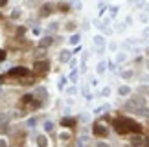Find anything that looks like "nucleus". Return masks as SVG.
<instances>
[{"mask_svg": "<svg viewBox=\"0 0 149 147\" xmlns=\"http://www.w3.org/2000/svg\"><path fill=\"white\" fill-rule=\"evenodd\" d=\"M33 98L35 99H39V101H46V98H48V92H46V88L44 87H39V88H35V92H33Z\"/></svg>", "mask_w": 149, "mask_h": 147, "instance_id": "0eeeda50", "label": "nucleus"}, {"mask_svg": "<svg viewBox=\"0 0 149 147\" xmlns=\"http://www.w3.org/2000/svg\"><path fill=\"white\" fill-rule=\"evenodd\" d=\"M64 85H66V79H64V77H61V79H59V88H63Z\"/></svg>", "mask_w": 149, "mask_h": 147, "instance_id": "5701e85b", "label": "nucleus"}, {"mask_svg": "<svg viewBox=\"0 0 149 147\" xmlns=\"http://www.w3.org/2000/svg\"><path fill=\"white\" fill-rule=\"evenodd\" d=\"M147 66H149V63H147Z\"/></svg>", "mask_w": 149, "mask_h": 147, "instance_id": "4c0bfd02", "label": "nucleus"}, {"mask_svg": "<svg viewBox=\"0 0 149 147\" xmlns=\"http://www.w3.org/2000/svg\"><path fill=\"white\" fill-rule=\"evenodd\" d=\"M6 79H8V74H2V75H0V85H2Z\"/></svg>", "mask_w": 149, "mask_h": 147, "instance_id": "cd10ccee", "label": "nucleus"}, {"mask_svg": "<svg viewBox=\"0 0 149 147\" xmlns=\"http://www.w3.org/2000/svg\"><path fill=\"white\" fill-rule=\"evenodd\" d=\"M123 120H125V123H127L129 133H136V134H140V133H142V125L138 123V121H135V120H129V118H123Z\"/></svg>", "mask_w": 149, "mask_h": 147, "instance_id": "39448f33", "label": "nucleus"}, {"mask_svg": "<svg viewBox=\"0 0 149 147\" xmlns=\"http://www.w3.org/2000/svg\"><path fill=\"white\" fill-rule=\"evenodd\" d=\"M24 33H26V28H24V26H21V28H17V35H18V37H22Z\"/></svg>", "mask_w": 149, "mask_h": 147, "instance_id": "a211bd4d", "label": "nucleus"}, {"mask_svg": "<svg viewBox=\"0 0 149 147\" xmlns=\"http://www.w3.org/2000/svg\"><path fill=\"white\" fill-rule=\"evenodd\" d=\"M44 129H46V131H52V129H53V123H52V121H46V123H44Z\"/></svg>", "mask_w": 149, "mask_h": 147, "instance_id": "aec40b11", "label": "nucleus"}, {"mask_svg": "<svg viewBox=\"0 0 149 147\" xmlns=\"http://www.w3.org/2000/svg\"><path fill=\"white\" fill-rule=\"evenodd\" d=\"M66 92H68V94H76V88H74V87H70V88L66 90Z\"/></svg>", "mask_w": 149, "mask_h": 147, "instance_id": "7c9ffc66", "label": "nucleus"}, {"mask_svg": "<svg viewBox=\"0 0 149 147\" xmlns=\"http://www.w3.org/2000/svg\"><path fill=\"white\" fill-rule=\"evenodd\" d=\"M122 77H123V79H131V77H133V70H125V72L122 74Z\"/></svg>", "mask_w": 149, "mask_h": 147, "instance_id": "dca6fc26", "label": "nucleus"}, {"mask_svg": "<svg viewBox=\"0 0 149 147\" xmlns=\"http://www.w3.org/2000/svg\"><path fill=\"white\" fill-rule=\"evenodd\" d=\"M94 42H96L98 46H103V44H105V39L99 37V35H96V37H94Z\"/></svg>", "mask_w": 149, "mask_h": 147, "instance_id": "4468645a", "label": "nucleus"}, {"mask_svg": "<svg viewBox=\"0 0 149 147\" xmlns=\"http://www.w3.org/2000/svg\"><path fill=\"white\" fill-rule=\"evenodd\" d=\"M31 31H33V35H39V33H41V29H39V28H33Z\"/></svg>", "mask_w": 149, "mask_h": 147, "instance_id": "c756f323", "label": "nucleus"}, {"mask_svg": "<svg viewBox=\"0 0 149 147\" xmlns=\"http://www.w3.org/2000/svg\"><path fill=\"white\" fill-rule=\"evenodd\" d=\"M0 18H2V13H0Z\"/></svg>", "mask_w": 149, "mask_h": 147, "instance_id": "e433bc0d", "label": "nucleus"}, {"mask_svg": "<svg viewBox=\"0 0 149 147\" xmlns=\"http://www.w3.org/2000/svg\"><path fill=\"white\" fill-rule=\"evenodd\" d=\"M57 26H59L57 22H52V24H50V28H48V29H52V31H53V29H57Z\"/></svg>", "mask_w": 149, "mask_h": 147, "instance_id": "393cba45", "label": "nucleus"}, {"mask_svg": "<svg viewBox=\"0 0 149 147\" xmlns=\"http://www.w3.org/2000/svg\"><path fill=\"white\" fill-rule=\"evenodd\" d=\"M52 13H53V6H52L50 2L42 4V6H41V9H39V17H41V18L48 17V15H52Z\"/></svg>", "mask_w": 149, "mask_h": 147, "instance_id": "423d86ee", "label": "nucleus"}, {"mask_svg": "<svg viewBox=\"0 0 149 147\" xmlns=\"http://www.w3.org/2000/svg\"><path fill=\"white\" fill-rule=\"evenodd\" d=\"M92 133H94V136H99V138H105V136H109L107 127H103V125L98 123V121L92 125Z\"/></svg>", "mask_w": 149, "mask_h": 147, "instance_id": "20e7f679", "label": "nucleus"}, {"mask_svg": "<svg viewBox=\"0 0 149 147\" xmlns=\"http://www.w3.org/2000/svg\"><path fill=\"white\" fill-rule=\"evenodd\" d=\"M37 145H41V147L48 145V140H46V136H39V138H37Z\"/></svg>", "mask_w": 149, "mask_h": 147, "instance_id": "ddd939ff", "label": "nucleus"}, {"mask_svg": "<svg viewBox=\"0 0 149 147\" xmlns=\"http://www.w3.org/2000/svg\"><path fill=\"white\" fill-rule=\"evenodd\" d=\"M118 94H120V96H129V94H131V88H129V87H120V88H118Z\"/></svg>", "mask_w": 149, "mask_h": 147, "instance_id": "f8f14e48", "label": "nucleus"}, {"mask_svg": "<svg viewBox=\"0 0 149 147\" xmlns=\"http://www.w3.org/2000/svg\"><path fill=\"white\" fill-rule=\"evenodd\" d=\"M29 70L24 68V66H15L8 72V77H24V75H28Z\"/></svg>", "mask_w": 149, "mask_h": 147, "instance_id": "7ed1b4c3", "label": "nucleus"}, {"mask_svg": "<svg viewBox=\"0 0 149 147\" xmlns=\"http://www.w3.org/2000/svg\"><path fill=\"white\" fill-rule=\"evenodd\" d=\"M112 125H114V131H116L120 136H125L129 134V129H127V123H125V120L123 118H116L112 121Z\"/></svg>", "mask_w": 149, "mask_h": 147, "instance_id": "f03ea898", "label": "nucleus"}, {"mask_svg": "<svg viewBox=\"0 0 149 147\" xmlns=\"http://www.w3.org/2000/svg\"><path fill=\"white\" fill-rule=\"evenodd\" d=\"M31 101H33V94H26V96H22V98H21V103H22V105L31 103Z\"/></svg>", "mask_w": 149, "mask_h": 147, "instance_id": "9b49d317", "label": "nucleus"}, {"mask_svg": "<svg viewBox=\"0 0 149 147\" xmlns=\"http://www.w3.org/2000/svg\"><path fill=\"white\" fill-rule=\"evenodd\" d=\"M50 70V61L42 59V61H35L33 63V74L35 75H44Z\"/></svg>", "mask_w": 149, "mask_h": 147, "instance_id": "f257e3e1", "label": "nucleus"}, {"mask_svg": "<svg viewBox=\"0 0 149 147\" xmlns=\"http://www.w3.org/2000/svg\"><path fill=\"white\" fill-rule=\"evenodd\" d=\"M68 138H70V136H68V133H63V134H61V140H64V142H66Z\"/></svg>", "mask_w": 149, "mask_h": 147, "instance_id": "c85d7f7f", "label": "nucleus"}, {"mask_svg": "<svg viewBox=\"0 0 149 147\" xmlns=\"http://www.w3.org/2000/svg\"><path fill=\"white\" fill-rule=\"evenodd\" d=\"M59 11H68V6L66 4H59Z\"/></svg>", "mask_w": 149, "mask_h": 147, "instance_id": "4be33fe9", "label": "nucleus"}, {"mask_svg": "<svg viewBox=\"0 0 149 147\" xmlns=\"http://www.w3.org/2000/svg\"><path fill=\"white\" fill-rule=\"evenodd\" d=\"M79 42V35H72L70 37V44H77Z\"/></svg>", "mask_w": 149, "mask_h": 147, "instance_id": "6ab92c4d", "label": "nucleus"}, {"mask_svg": "<svg viewBox=\"0 0 149 147\" xmlns=\"http://www.w3.org/2000/svg\"><path fill=\"white\" fill-rule=\"evenodd\" d=\"M76 118H70V116H66V118H63L61 120V125L63 127H76Z\"/></svg>", "mask_w": 149, "mask_h": 147, "instance_id": "6e6552de", "label": "nucleus"}, {"mask_svg": "<svg viewBox=\"0 0 149 147\" xmlns=\"http://www.w3.org/2000/svg\"><path fill=\"white\" fill-rule=\"evenodd\" d=\"M4 145H8V142L6 140H0V147H4Z\"/></svg>", "mask_w": 149, "mask_h": 147, "instance_id": "72a5a7b5", "label": "nucleus"}, {"mask_svg": "<svg viewBox=\"0 0 149 147\" xmlns=\"http://www.w3.org/2000/svg\"><path fill=\"white\" fill-rule=\"evenodd\" d=\"M6 4H8V0H0V8H4Z\"/></svg>", "mask_w": 149, "mask_h": 147, "instance_id": "473e14b6", "label": "nucleus"}, {"mask_svg": "<svg viewBox=\"0 0 149 147\" xmlns=\"http://www.w3.org/2000/svg\"><path fill=\"white\" fill-rule=\"evenodd\" d=\"M105 66H107L105 63H99V64H98V74H103V72H105Z\"/></svg>", "mask_w": 149, "mask_h": 147, "instance_id": "f3484780", "label": "nucleus"}, {"mask_svg": "<svg viewBox=\"0 0 149 147\" xmlns=\"http://www.w3.org/2000/svg\"><path fill=\"white\" fill-rule=\"evenodd\" d=\"M144 144H147V145H149V136H147V138H146V140H144Z\"/></svg>", "mask_w": 149, "mask_h": 147, "instance_id": "c9c22d12", "label": "nucleus"}, {"mask_svg": "<svg viewBox=\"0 0 149 147\" xmlns=\"http://www.w3.org/2000/svg\"><path fill=\"white\" fill-rule=\"evenodd\" d=\"M70 52H68V50H63L61 53H59V59H61V63H68V61H70Z\"/></svg>", "mask_w": 149, "mask_h": 147, "instance_id": "9d476101", "label": "nucleus"}, {"mask_svg": "<svg viewBox=\"0 0 149 147\" xmlns=\"http://www.w3.org/2000/svg\"><path fill=\"white\" fill-rule=\"evenodd\" d=\"M18 15H21V11H18V9H15V11L11 13V18H18Z\"/></svg>", "mask_w": 149, "mask_h": 147, "instance_id": "b1692460", "label": "nucleus"}, {"mask_svg": "<svg viewBox=\"0 0 149 147\" xmlns=\"http://www.w3.org/2000/svg\"><path fill=\"white\" fill-rule=\"evenodd\" d=\"M66 28H68V29H74V28H76V24L70 22V24H66Z\"/></svg>", "mask_w": 149, "mask_h": 147, "instance_id": "2f4dec72", "label": "nucleus"}, {"mask_svg": "<svg viewBox=\"0 0 149 147\" xmlns=\"http://www.w3.org/2000/svg\"><path fill=\"white\" fill-rule=\"evenodd\" d=\"M52 42H53L52 37H42L41 42H39V48H44V50H46L48 46H52Z\"/></svg>", "mask_w": 149, "mask_h": 147, "instance_id": "1a4fd4ad", "label": "nucleus"}, {"mask_svg": "<svg viewBox=\"0 0 149 147\" xmlns=\"http://www.w3.org/2000/svg\"><path fill=\"white\" fill-rule=\"evenodd\" d=\"M28 125H29V127H33V125H37V120H35V118H33V120H29V121H28Z\"/></svg>", "mask_w": 149, "mask_h": 147, "instance_id": "bb28decb", "label": "nucleus"}, {"mask_svg": "<svg viewBox=\"0 0 149 147\" xmlns=\"http://www.w3.org/2000/svg\"><path fill=\"white\" fill-rule=\"evenodd\" d=\"M6 50H0V63H2V61H6Z\"/></svg>", "mask_w": 149, "mask_h": 147, "instance_id": "412c9836", "label": "nucleus"}, {"mask_svg": "<svg viewBox=\"0 0 149 147\" xmlns=\"http://www.w3.org/2000/svg\"><path fill=\"white\" fill-rule=\"evenodd\" d=\"M70 79H72V81H76V79H77V72H76V70H74V72L70 74Z\"/></svg>", "mask_w": 149, "mask_h": 147, "instance_id": "a878e982", "label": "nucleus"}, {"mask_svg": "<svg viewBox=\"0 0 149 147\" xmlns=\"http://www.w3.org/2000/svg\"><path fill=\"white\" fill-rule=\"evenodd\" d=\"M144 35H146V37H149V28L146 29V31H144Z\"/></svg>", "mask_w": 149, "mask_h": 147, "instance_id": "f704fd0d", "label": "nucleus"}, {"mask_svg": "<svg viewBox=\"0 0 149 147\" xmlns=\"http://www.w3.org/2000/svg\"><path fill=\"white\" fill-rule=\"evenodd\" d=\"M131 144H133V145H142V144H144V140L140 138V136H135V138L131 140Z\"/></svg>", "mask_w": 149, "mask_h": 147, "instance_id": "2eb2a0df", "label": "nucleus"}]
</instances>
